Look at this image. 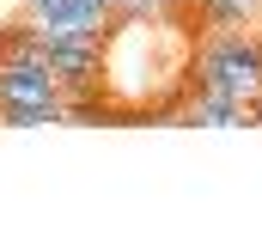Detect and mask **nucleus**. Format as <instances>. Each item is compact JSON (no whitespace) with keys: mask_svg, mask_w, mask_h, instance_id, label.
<instances>
[{"mask_svg":"<svg viewBox=\"0 0 262 244\" xmlns=\"http://www.w3.org/2000/svg\"><path fill=\"white\" fill-rule=\"evenodd\" d=\"M159 12V0H110V18L122 25V18H152Z\"/></svg>","mask_w":262,"mask_h":244,"instance_id":"obj_7","label":"nucleus"},{"mask_svg":"<svg viewBox=\"0 0 262 244\" xmlns=\"http://www.w3.org/2000/svg\"><path fill=\"white\" fill-rule=\"evenodd\" d=\"M183 6H189V0H159V12H183Z\"/></svg>","mask_w":262,"mask_h":244,"instance_id":"obj_8","label":"nucleus"},{"mask_svg":"<svg viewBox=\"0 0 262 244\" xmlns=\"http://www.w3.org/2000/svg\"><path fill=\"white\" fill-rule=\"evenodd\" d=\"M49 43H61V37H104L116 18H110V0H31V12H25Z\"/></svg>","mask_w":262,"mask_h":244,"instance_id":"obj_2","label":"nucleus"},{"mask_svg":"<svg viewBox=\"0 0 262 244\" xmlns=\"http://www.w3.org/2000/svg\"><path fill=\"white\" fill-rule=\"evenodd\" d=\"M0 61H31V67H49V37H43L31 18H18V25H6V31H0Z\"/></svg>","mask_w":262,"mask_h":244,"instance_id":"obj_5","label":"nucleus"},{"mask_svg":"<svg viewBox=\"0 0 262 244\" xmlns=\"http://www.w3.org/2000/svg\"><path fill=\"white\" fill-rule=\"evenodd\" d=\"M0 110H49V116H61V86L49 79V67L0 61Z\"/></svg>","mask_w":262,"mask_h":244,"instance_id":"obj_3","label":"nucleus"},{"mask_svg":"<svg viewBox=\"0 0 262 244\" xmlns=\"http://www.w3.org/2000/svg\"><path fill=\"white\" fill-rule=\"evenodd\" d=\"M189 12L201 18V31H220V25H256L262 0H189Z\"/></svg>","mask_w":262,"mask_h":244,"instance_id":"obj_6","label":"nucleus"},{"mask_svg":"<svg viewBox=\"0 0 262 244\" xmlns=\"http://www.w3.org/2000/svg\"><path fill=\"white\" fill-rule=\"evenodd\" d=\"M177 116L201 122V128H256V110L250 104H232V98H213V92H195Z\"/></svg>","mask_w":262,"mask_h":244,"instance_id":"obj_4","label":"nucleus"},{"mask_svg":"<svg viewBox=\"0 0 262 244\" xmlns=\"http://www.w3.org/2000/svg\"><path fill=\"white\" fill-rule=\"evenodd\" d=\"M189 73H195V92L232 98V104H256L262 98V37L244 31V25L201 31Z\"/></svg>","mask_w":262,"mask_h":244,"instance_id":"obj_1","label":"nucleus"}]
</instances>
